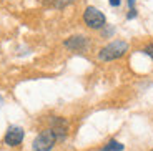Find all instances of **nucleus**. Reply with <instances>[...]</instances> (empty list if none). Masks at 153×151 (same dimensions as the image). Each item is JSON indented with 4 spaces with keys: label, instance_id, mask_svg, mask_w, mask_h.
Masks as SVG:
<instances>
[{
    "label": "nucleus",
    "instance_id": "f257e3e1",
    "mask_svg": "<svg viewBox=\"0 0 153 151\" xmlns=\"http://www.w3.org/2000/svg\"><path fill=\"white\" fill-rule=\"evenodd\" d=\"M128 52V43L125 40H115V42L105 45L103 48L98 52V58L102 61H111L117 60V58L123 57L125 53Z\"/></svg>",
    "mask_w": 153,
    "mask_h": 151
},
{
    "label": "nucleus",
    "instance_id": "f03ea898",
    "mask_svg": "<svg viewBox=\"0 0 153 151\" xmlns=\"http://www.w3.org/2000/svg\"><path fill=\"white\" fill-rule=\"evenodd\" d=\"M83 22L88 28H93V30H98L102 27H105L107 19H105L103 12H100L97 7H87L83 12Z\"/></svg>",
    "mask_w": 153,
    "mask_h": 151
},
{
    "label": "nucleus",
    "instance_id": "7ed1b4c3",
    "mask_svg": "<svg viewBox=\"0 0 153 151\" xmlns=\"http://www.w3.org/2000/svg\"><path fill=\"white\" fill-rule=\"evenodd\" d=\"M55 141H57V138H55V135L52 133V130H43L40 135H37V138L33 140V143H32V150L33 151H52V148H53Z\"/></svg>",
    "mask_w": 153,
    "mask_h": 151
},
{
    "label": "nucleus",
    "instance_id": "20e7f679",
    "mask_svg": "<svg viewBox=\"0 0 153 151\" xmlns=\"http://www.w3.org/2000/svg\"><path fill=\"white\" fill-rule=\"evenodd\" d=\"M50 130H52V133L55 135L57 141H63L67 138V135H68V123H67L65 118H60V116L53 118Z\"/></svg>",
    "mask_w": 153,
    "mask_h": 151
},
{
    "label": "nucleus",
    "instance_id": "39448f33",
    "mask_svg": "<svg viewBox=\"0 0 153 151\" xmlns=\"http://www.w3.org/2000/svg\"><path fill=\"white\" fill-rule=\"evenodd\" d=\"M23 136H25L23 128H20V126H10V128L7 130V133H5L4 141L8 146H19L23 141Z\"/></svg>",
    "mask_w": 153,
    "mask_h": 151
},
{
    "label": "nucleus",
    "instance_id": "423d86ee",
    "mask_svg": "<svg viewBox=\"0 0 153 151\" xmlns=\"http://www.w3.org/2000/svg\"><path fill=\"white\" fill-rule=\"evenodd\" d=\"M63 45H65L68 50H73V52H82V50L87 48L88 40H87V37H83V35H73V37L67 38Z\"/></svg>",
    "mask_w": 153,
    "mask_h": 151
},
{
    "label": "nucleus",
    "instance_id": "0eeeda50",
    "mask_svg": "<svg viewBox=\"0 0 153 151\" xmlns=\"http://www.w3.org/2000/svg\"><path fill=\"white\" fill-rule=\"evenodd\" d=\"M123 148H125V146H123V144L120 143V141H117V140H110L103 148H102V151H122Z\"/></svg>",
    "mask_w": 153,
    "mask_h": 151
},
{
    "label": "nucleus",
    "instance_id": "6e6552de",
    "mask_svg": "<svg viewBox=\"0 0 153 151\" xmlns=\"http://www.w3.org/2000/svg\"><path fill=\"white\" fill-rule=\"evenodd\" d=\"M73 0H55V7H58V8H63L65 5H68V4H72Z\"/></svg>",
    "mask_w": 153,
    "mask_h": 151
},
{
    "label": "nucleus",
    "instance_id": "1a4fd4ad",
    "mask_svg": "<svg viewBox=\"0 0 153 151\" xmlns=\"http://www.w3.org/2000/svg\"><path fill=\"white\" fill-rule=\"evenodd\" d=\"M143 52H145L146 55H148V57H150V58H152V60H153V43H150V45H146Z\"/></svg>",
    "mask_w": 153,
    "mask_h": 151
},
{
    "label": "nucleus",
    "instance_id": "9d476101",
    "mask_svg": "<svg viewBox=\"0 0 153 151\" xmlns=\"http://www.w3.org/2000/svg\"><path fill=\"white\" fill-rule=\"evenodd\" d=\"M110 5H111V7H118V5H120V0H110Z\"/></svg>",
    "mask_w": 153,
    "mask_h": 151
},
{
    "label": "nucleus",
    "instance_id": "9b49d317",
    "mask_svg": "<svg viewBox=\"0 0 153 151\" xmlns=\"http://www.w3.org/2000/svg\"><path fill=\"white\" fill-rule=\"evenodd\" d=\"M133 17H137V10H130L128 13V19H133Z\"/></svg>",
    "mask_w": 153,
    "mask_h": 151
},
{
    "label": "nucleus",
    "instance_id": "f8f14e48",
    "mask_svg": "<svg viewBox=\"0 0 153 151\" xmlns=\"http://www.w3.org/2000/svg\"><path fill=\"white\" fill-rule=\"evenodd\" d=\"M128 5H130V10H135V0H128Z\"/></svg>",
    "mask_w": 153,
    "mask_h": 151
},
{
    "label": "nucleus",
    "instance_id": "ddd939ff",
    "mask_svg": "<svg viewBox=\"0 0 153 151\" xmlns=\"http://www.w3.org/2000/svg\"><path fill=\"white\" fill-rule=\"evenodd\" d=\"M2 101H4V98H2V95H0V105H2Z\"/></svg>",
    "mask_w": 153,
    "mask_h": 151
}]
</instances>
